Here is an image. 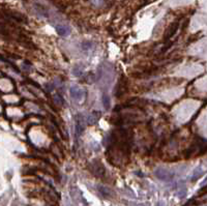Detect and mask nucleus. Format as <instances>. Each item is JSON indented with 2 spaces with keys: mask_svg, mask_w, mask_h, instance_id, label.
Returning a JSON list of instances; mask_svg holds the SVG:
<instances>
[{
  "mask_svg": "<svg viewBox=\"0 0 207 206\" xmlns=\"http://www.w3.org/2000/svg\"><path fill=\"white\" fill-rule=\"evenodd\" d=\"M84 131V122L81 115H78L76 118V136L80 137Z\"/></svg>",
  "mask_w": 207,
  "mask_h": 206,
  "instance_id": "nucleus-3",
  "label": "nucleus"
},
{
  "mask_svg": "<svg viewBox=\"0 0 207 206\" xmlns=\"http://www.w3.org/2000/svg\"><path fill=\"white\" fill-rule=\"evenodd\" d=\"M57 29V32H58L59 35H62V36H64V35L68 34L70 33V30H68V27H65V26H58V27L56 28Z\"/></svg>",
  "mask_w": 207,
  "mask_h": 206,
  "instance_id": "nucleus-5",
  "label": "nucleus"
},
{
  "mask_svg": "<svg viewBox=\"0 0 207 206\" xmlns=\"http://www.w3.org/2000/svg\"><path fill=\"white\" fill-rule=\"evenodd\" d=\"M91 47H92V44H91L90 42H85L82 44V48H83L84 50H88V49H90Z\"/></svg>",
  "mask_w": 207,
  "mask_h": 206,
  "instance_id": "nucleus-9",
  "label": "nucleus"
},
{
  "mask_svg": "<svg viewBox=\"0 0 207 206\" xmlns=\"http://www.w3.org/2000/svg\"><path fill=\"white\" fill-rule=\"evenodd\" d=\"M102 104H104V107H105V109H109L110 107V98L107 94H104L102 96Z\"/></svg>",
  "mask_w": 207,
  "mask_h": 206,
  "instance_id": "nucleus-7",
  "label": "nucleus"
},
{
  "mask_svg": "<svg viewBox=\"0 0 207 206\" xmlns=\"http://www.w3.org/2000/svg\"><path fill=\"white\" fill-rule=\"evenodd\" d=\"M100 117V112H92L90 115L88 116V118H87V121H88L89 124H93V123H95L98 121Z\"/></svg>",
  "mask_w": 207,
  "mask_h": 206,
  "instance_id": "nucleus-4",
  "label": "nucleus"
},
{
  "mask_svg": "<svg viewBox=\"0 0 207 206\" xmlns=\"http://www.w3.org/2000/svg\"><path fill=\"white\" fill-rule=\"evenodd\" d=\"M83 94H84L83 90L80 89L79 87H77V86H72V87L70 88V95H72V97L74 98V100H76V101L82 100Z\"/></svg>",
  "mask_w": 207,
  "mask_h": 206,
  "instance_id": "nucleus-2",
  "label": "nucleus"
},
{
  "mask_svg": "<svg viewBox=\"0 0 207 206\" xmlns=\"http://www.w3.org/2000/svg\"><path fill=\"white\" fill-rule=\"evenodd\" d=\"M176 29H177V24H176V25H175V24H173L172 27L170 28V30H171L170 33H169L168 35H166V40H169L170 37H172L173 35H174V33H175V31H176Z\"/></svg>",
  "mask_w": 207,
  "mask_h": 206,
  "instance_id": "nucleus-8",
  "label": "nucleus"
},
{
  "mask_svg": "<svg viewBox=\"0 0 207 206\" xmlns=\"http://www.w3.org/2000/svg\"><path fill=\"white\" fill-rule=\"evenodd\" d=\"M158 206H161V205H158Z\"/></svg>",
  "mask_w": 207,
  "mask_h": 206,
  "instance_id": "nucleus-10",
  "label": "nucleus"
},
{
  "mask_svg": "<svg viewBox=\"0 0 207 206\" xmlns=\"http://www.w3.org/2000/svg\"><path fill=\"white\" fill-rule=\"evenodd\" d=\"M155 175L158 179H161V180H164V181H170L171 179L173 178V176L174 174L172 172L168 171L167 169L165 168H158L155 170Z\"/></svg>",
  "mask_w": 207,
  "mask_h": 206,
  "instance_id": "nucleus-1",
  "label": "nucleus"
},
{
  "mask_svg": "<svg viewBox=\"0 0 207 206\" xmlns=\"http://www.w3.org/2000/svg\"><path fill=\"white\" fill-rule=\"evenodd\" d=\"M98 191H100V194H102V196H104V197H106V198L109 197L110 194H111V192H110L109 189L105 188V186H102V185H98Z\"/></svg>",
  "mask_w": 207,
  "mask_h": 206,
  "instance_id": "nucleus-6",
  "label": "nucleus"
}]
</instances>
